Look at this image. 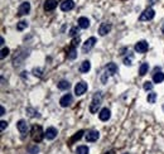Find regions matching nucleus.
<instances>
[{
    "label": "nucleus",
    "instance_id": "2",
    "mask_svg": "<svg viewBox=\"0 0 164 154\" xmlns=\"http://www.w3.org/2000/svg\"><path fill=\"white\" fill-rule=\"evenodd\" d=\"M31 135H32L33 142H35V143H40L43 140V136H46L43 134V130H42V127H40V125H34L32 128Z\"/></svg>",
    "mask_w": 164,
    "mask_h": 154
},
{
    "label": "nucleus",
    "instance_id": "10",
    "mask_svg": "<svg viewBox=\"0 0 164 154\" xmlns=\"http://www.w3.org/2000/svg\"><path fill=\"white\" fill-rule=\"evenodd\" d=\"M17 128H18V130H19L22 134H27V133H28V130H29L28 124H27L25 120H19V121L17 123Z\"/></svg>",
    "mask_w": 164,
    "mask_h": 154
},
{
    "label": "nucleus",
    "instance_id": "35",
    "mask_svg": "<svg viewBox=\"0 0 164 154\" xmlns=\"http://www.w3.org/2000/svg\"><path fill=\"white\" fill-rule=\"evenodd\" d=\"M0 113H2V114H0V115H4L5 114V109L2 106V109H0Z\"/></svg>",
    "mask_w": 164,
    "mask_h": 154
},
{
    "label": "nucleus",
    "instance_id": "18",
    "mask_svg": "<svg viewBox=\"0 0 164 154\" xmlns=\"http://www.w3.org/2000/svg\"><path fill=\"white\" fill-rule=\"evenodd\" d=\"M106 71H107V73H110V75H115L117 72V66L115 63H107Z\"/></svg>",
    "mask_w": 164,
    "mask_h": 154
},
{
    "label": "nucleus",
    "instance_id": "14",
    "mask_svg": "<svg viewBox=\"0 0 164 154\" xmlns=\"http://www.w3.org/2000/svg\"><path fill=\"white\" fill-rule=\"evenodd\" d=\"M57 134H58V133H57V129H56V128H52V127L48 128V129L46 130V133H44V135H46V138L48 139V140H53V139L57 136Z\"/></svg>",
    "mask_w": 164,
    "mask_h": 154
},
{
    "label": "nucleus",
    "instance_id": "32",
    "mask_svg": "<svg viewBox=\"0 0 164 154\" xmlns=\"http://www.w3.org/2000/svg\"><path fill=\"white\" fill-rule=\"evenodd\" d=\"M131 60H133V56H130L129 58H125V60H124V63H125L126 66H131V65H133V63H131Z\"/></svg>",
    "mask_w": 164,
    "mask_h": 154
},
{
    "label": "nucleus",
    "instance_id": "28",
    "mask_svg": "<svg viewBox=\"0 0 164 154\" xmlns=\"http://www.w3.org/2000/svg\"><path fill=\"white\" fill-rule=\"evenodd\" d=\"M144 90L145 91H150V90H152L153 89V83L152 82H149V81H146V82H144Z\"/></svg>",
    "mask_w": 164,
    "mask_h": 154
},
{
    "label": "nucleus",
    "instance_id": "22",
    "mask_svg": "<svg viewBox=\"0 0 164 154\" xmlns=\"http://www.w3.org/2000/svg\"><path fill=\"white\" fill-rule=\"evenodd\" d=\"M82 135H84V130H80V131H77L72 138H71V140H70V144H72V143H75L76 140H80V139L82 138Z\"/></svg>",
    "mask_w": 164,
    "mask_h": 154
},
{
    "label": "nucleus",
    "instance_id": "19",
    "mask_svg": "<svg viewBox=\"0 0 164 154\" xmlns=\"http://www.w3.org/2000/svg\"><path fill=\"white\" fill-rule=\"evenodd\" d=\"M67 57L70 58V60H75V58L77 57V49H76V47H71L70 49H68Z\"/></svg>",
    "mask_w": 164,
    "mask_h": 154
},
{
    "label": "nucleus",
    "instance_id": "11",
    "mask_svg": "<svg viewBox=\"0 0 164 154\" xmlns=\"http://www.w3.org/2000/svg\"><path fill=\"white\" fill-rule=\"evenodd\" d=\"M75 6L73 0H64L63 3H61V10L62 11H68V10H72Z\"/></svg>",
    "mask_w": 164,
    "mask_h": 154
},
{
    "label": "nucleus",
    "instance_id": "30",
    "mask_svg": "<svg viewBox=\"0 0 164 154\" xmlns=\"http://www.w3.org/2000/svg\"><path fill=\"white\" fill-rule=\"evenodd\" d=\"M33 73H34L35 76L40 77V76H42V69H40V68H34V69H33Z\"/></svg>",
    "mask_w": 164,
    "mask_h": 154
},
{
    "label": "nucleus",
    "instance_id": "21",
    "mask_svg": "<svg viewBox=\"0 0 164 154\" xmlns=\"http://www.w3.org/2000/svg\"><path fill=\"white\" fill-rule=\"evenodd\" d=\"M153 81L155 82V83H160V82H163L164 81V73L163 72H155L154 73V76H153Z\"/></svg>",
    "mask_w": 164,
    "mask_h": 154
},
{
    "label": "nucleus",
    "instance_id": "12",
    "mask_svg": "<svg viewBox=\"0 0 164 154\" xmlns=\"http://www.w3.org/2000/svg\"><path fill=\"white\" fill-rule=\"evenodd\" d=\"M111 24L110 23H102L101 25H100V28H99V33H100V35H106L109 32L111 31Z\"/></svg>",
    "mask_w": 164,
    "mask_h": 154
},
{
    "label": "nucleus",
    "instance_id": "33",
    "mask_svg": "<svg viewBox=\"0 0 164 154\" xmlns=\"http://www.w3.org/2000/svg\"><path fill=\"white\" fill-rule=\"evenodd\" d=\"M0 124H2V125H0V129H2V130H4L8 127V123L5 120H2V123H0Z\"/></svg>",
    "mask_w": 164,
    "mask_h": 154
},
{
    "label": "nucleus",
    "instance_id": "4",
    "mask_svg": "<svg viewBox=\"0 0 164 154\" xmlns=\"http://www.w3.org/2000/svg\"><path fill=\"white\" fill-rule=\"evenodd\" d=\"M86 91H87V83H86V82H84V81L78 82L77 85L75 86V94H76L77 96L84 95Z\"/></svg>",
    "mask_w": 164,
    "mask_h": 154
},
{
    "label": "nucleus",
    "instance_id": "26",
    "mask_svg": "<svg viewBox=\"0 0 164 154\" xmlns=\"http://www.w3.org/2000/svg\"><path fill=\"white\" fill-rule=\"evenodd\" d=\"M27 27H28V22H25V20H20V22L17 24V29H18V31H23V29H25Z\"/></svg>",
    "mask_w": 164,
    "mask_h": 154
},
{
    "label": "nucleus",
    "instance_id": "3",
    "mask_svg": "<svg viewBox=\"0 0 164 154\" xmlns=\"http://www.w3.org/2000/svg\"><path fill=\"white\" fill-rule=\"evenodd\" d=\"M154 15H155V11L152 9V8H148V9H145L143 13H141V15H140V18H139V20L140 22H146V20H152L153 18H154Z\"/></svg>",
    "mask_w": 164,
    "mask_h": 154
},
{
    "label": "nucleus",
    "instance_id": "20",
    "mask_svg": "<svg viewBox=\"0 0 164 154\" xmlns=\"http://www.w3.org/2000/svg\"><path fill=\"white\" fill-rule=\"evenodd\" d=\"M70 87H71V83L68 81H66V80H62V81L58 82V89L59 90H68Z\"/></svg>",
    "mask_w": 164,
    "mask_h": 154
},
{
    "label": "nucleus",
    "instance_id": "17",
    "mask_svg": "<svg viewBox=\"0 0 164 154\" xmlns=\"http://www.w3.org/2000/svg\"><path fill=\"white\" fill-rule=\"evenodd\" d=\"M78 27L82 28V29H87V28L90 27V20L87 18H85V17H81L78 19Z\"/></svg>",
    "mask_w": 164,
    "mask_h": 154
},
{
    "label": "nucleus",
    "instance_id": "5",
    "mask_svg": "<svg viewBox=\"0 0 164 154\" xmlns=\"http://www.w3.org/2000/svg\"><path fill=\"white\" fill-rule=\"evenodd\" d=\"M95 44H96V38H95V37L88 38V39L85 42V43H84V46H82V52H84V53L88 52Z\"/></svg>",
    "mask_w": 164,
    "mask_h": 154
},
{
    "label": "nucleus",
    "instance_id": "7",
    "mask_svg": "<svg viewBox=\"0 0 164 154\" xmlns=\"http://www.w3.org/2000/svg\"><path fill=\"white\" fill-rule=\"evenodd\" d=\"M134 48L138 53H145L148 51V48H149V44H148V42H145V40H140V42H138V43L135 44Z\"/></svg>",
    "mask_w": 164,
    "mask_h": 154
},
{
    "label": "nucleus",
    "instance_id": "9",
    "mask_svg": "<svg viewBox=\"0 0 164 154\" xmlns=\"http://www.w3.org/2000/svg\"><path fill=\"white\" fill-rule=\"evenodd\" d=\"M72 95L71 94H67V95H64V96H62V99L59 100V104H61V106L62 107H67V106H70L71 104H72Z\"/></svg>",
    "mask_w": 164,
    "mask_h": 154
},
{
    "label": "nucleus",
    "instance_id": "34",
    "mask_svg": "<svg viewBox=\"0 0 164 154\" xmlns=\"http://www.w3.org/2000/svg\"><path fill=\"white\" fill-rule=\"evenodd\" d=\"M78 43H80V38H77V39H73V40H72V47H76V46H78Z\"/></svg>",
    "mask_w": 164,
    "mask_h": 154
},
{
    "label": "nucleus",
    "instance_id": "6",
    "mask_svg": "<svg viewBox=\"0 0 164 154\" xmlns=\"http://www.w3.org/2000/svg\"><path fill=\"white\" fill-rule=\"evenodd\" d=\"M29 11H31V4L28 2H24V3L20 4V6L18 9V15L23 17V15H25V14H28Z\"/></svg>",
    "mask_w": 164,
    "mask_h": 154
},
{
    "label": "nucleus",
    "instance_id": "29",
    "mask_svg": "<svg viewBox=\"0 0 164 154\" xmlns=\"http://www.w3.org/2000/svg\"><path fill=\"white\" fill-rule=\"evenodd\" d=\"M28 152H29V154H37L39 152V148L37 145H33V147H29Z\"/></svg>",
    "mask_w": 164,
    "mask_h": 154
},
{
    "label": "nucleus",
    "instance_id": "16",
    "mask_svg": "<svg viewBox=\"0 0 164 154\" xmlns=\"http://www.w3.org/2000/svg\"><path fill=\"white\" fill-rule=\"evenodd\" d=\"M90 68H91L90 61H84V62L81 63V66H80V72L81 73H87L90 71Z\"/></svg>",
    "mask_w": 164,
    "mask_h": 154
},
{
    "label": "nucleus",
    "instance_id": "24",
    "mask_svg": "<svg viewBox=\"0 0 164 154\" xmlns=\"http://www.w3.org/2000/svg\"><path fill=\"white\" fill-rule=\"evenodd\" d=\"M146 100L149 104H155V100H157V94L155 92H150L146 97Z\"/></svg>",
    "mask_w": 164,
    "mask_h": 154
},
{
    "label": "nucleus",
    "instance_id": "23",
    "mask_svg": "<svg viewBox=\"0 0 164 154\" xmlns=\"http://www.w3.org/2000/svg\"><path fill=\"white\" fill-rule=\"evenodd\" d=\"M148 68H149V65H148V63H141V66H140V68H139V75H140V76L146 75Z\"/></svg>",
    "mask_w": 164,
    "mask_h": 154
},
{
    "label": "nucleus",
    "instance_id": "36",
    "mask_svg": "<svg viewBox=\"0 0 164 154\" xmlns=\"http://www.w3.org/2000/svg\"><path fill=\"white\" fill-rule=\"evenodd\" d=\"M106 154H110V153H106Z\"/></svg>",
    "mask_w": 164,
    "mask_h": 154
},
{
    "label": "nucleus",
    "instance_id": "31",
    "mask_svg": "<svg viewBox=\"0 0 164 154\" xmlns=\"http://www.w3.org/2000/svg\"><path fill=\"white\" fill-rule=\"evenodd\" d=\"M8 54H9V48H3L2 49V58H5Z\"/></svg>",
    "mask_w": 164,
    "mask_h": 154
},
{
    "label": "nucleus",
    "instance_id": "1",
    "mask_svg": "<svg viewBox=\"0 0 164 154\" xmlns=\"http://www.w3.org/2000/svg\"><path fill=\"white\" fill-rule=\"evenodd\" d=\"M101 102H102V95L101 92H96L93 95V99H92V102L90 105V113L91 114H95V113H97V110L99 107L101 106Z\"/></svg>",
    "mask_w": 164,
    "mask_h": 154
},
{
    "label": "nucleus",
    "instance_id": "25",
    "mask_svg": "<svg viewBox=\"0 0 164 154\" xmlns=\"http://www.w3.org/2000/svg\"><path fill=\"white\" fill-rule=\"evenodd\" d=\"M76 154H88V148L85 145H81L76 149Z\"/></svg>",
    "mask_w": 164,
    "mask_h": 154
},
{
    "label": "nucleus",
    "instance_id": "13",
    "mask_svg": "<svg viewBox=\"0 0 164 154\" xmlns=\"http://www.w3.org/2000/svg\"><path fill=\"white\" fill-rule=\"evenodd\" d=\"M110 116H111V111L109 110L107 107H104V109L100 111V114H99V118H100V120H102V121H107L109 119H110Z\"/></svg>",
    "mask_w": 164,
    "mask_h": 154
},
{
    "label": "nucleus",
    "instance_id": "27",
    "mask_svg": "<svg viewBox=\"0 0 164 154\" xmlns=\"http://www.w3.org/2000/svg\"><path fill=\"white\" fill-rule=\"evenodd\" d=\"M78 33H80V27H72L71 28V31H70L71 37H76V35H78Z\"/></svg>",
    "mask_w": 164,
    "mask_h": 154
},
{
    "label": "nucleus",
    "instance_id": "15",
    "mask_svg": "<svg viewBox=\"0 0 164 154\" xmlns=\"http://www.w3.org/2000/svg\"><path fill=\"white\" fill-rule=\"evenodd\" d=\"M56 6H57V2H56V0H46V2H44V10L46 11H51Z\"/></svg>",
    "mask_w": 164,
    "mask_h": 154
},
{
    "label": "nucleus",
    "instance_id": "8",
    "mask_svg": "<svg viewBox=\"0 0 164 154\" xmlns=\"http://www.w3.org/2000/svg\"><path fill=\"white\" fill-rule=\"evenodd\" d=\"M99 138H100V133H99L97 130H90V131H87V134H86V140L90 142V143L96 142Z\"/></svg>",
    "mask_w": 164,
    "mask_h": 154
}]
</instances>
